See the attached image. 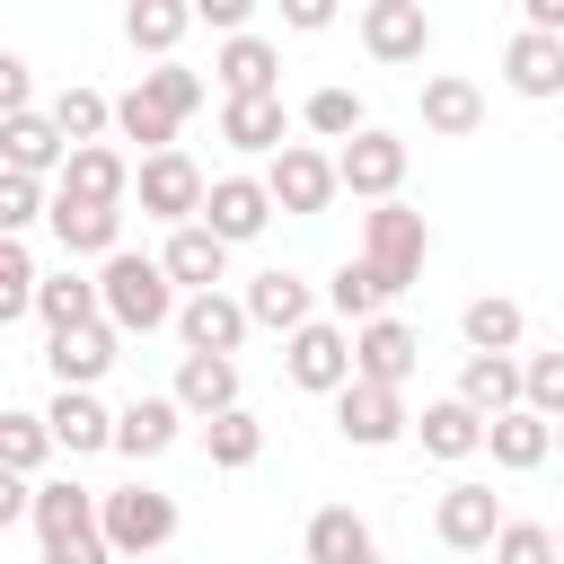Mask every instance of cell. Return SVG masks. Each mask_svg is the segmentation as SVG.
I'll list each match as a JSON object with an SVG mask.
<instances>
[{"instance_id": "1", "label": "cell", "mask_w": 564, "mask_h": 564, "mask_svg": "<svg viewBox=\"0 0 564 564\" xmlns=\"http://www.w3.org/2000/svg\"><path fill=\"white\" fill-rule=\"evenodd\" d=\"M35 555H44V564H106V555H115V538H106V494H88V485H70V476L35 485Z\"/></svg>"}, {"instance_id": "2", "label": "cell", "mask_w": 564, "mask_h": 564, "mask_svg": "<svg viewBox=\"0 0 564 564\" xmlns=\"http://www.w3.org/2000/svg\"><path fill=\"white\" fill-rule=\"evenodd\" d=\"M97 291H106V317L123 326V335H159V326H176V273H167V256H132V247H115V256H97Z\"/></svg>"}, {"instance_id": "3", "label": "cell", "mask_w": 564, "mask_h": 564, "mask_svg": "<svg viewBox=\"0 0 564 564\" xmlns=\"http://www.w3.org/2000/svg\"><path fill=\"white\" fill-rule=\"evenodd\" d=\"M264 185H273V203H282L291 220H317V212L344 194V167H335V150H317V132H308V141H282V150L264 159Z\"/></svg>"}, {"instance_id": "4", "label": "cell", "mask_w": 564, "mask_h": 564, "mask_svg": "<svg viewBox=\"0 0 564 564\" xmlns=\"http://www.w3.org/2000/svg\"><path fill=\"white\" fill-rule=\"evenodd\" d=\"M361 256L397 282V291H414V273H423V256H432V229H423V212H405L397 194H379L370 212H361Z\"/></svg>"}, {"instance_id": "5", "label": "cell", "mask_w": 564, "mask_h": 564, "mask_svg": "<svg viewBox=\"0 0 564 564\" xmlns=\"http://www.w3.org/2000/svg\"><path fill=\"white\" fill-rule=\"evenodd\" d=\"M282 370H291V388L335 397V388L352 379V317H308V326H291V335H282Z\"/></svg>"}, {"instance_id": "6", "label": "cell", "mask_w": 564, "mask_h": 564, "mask_svg": "<svg viewBox=\"0 0 564 564\" xmlns=\"http://www.w3.org/2000/svg\"><path fill=\"white\" fill-rule=\"evenodd\" d=\"M335 432L352 441V449H388V441H405L414 432V414H405V388L397 379H344L335 388Z\"/></svg>"}, {"instance_id": "7", "label": "cell", "mask_w": 564, "mask_h": 564, "mask_svg": "<svg viewBox=\"0 0 564 564\" xmlns=\"http://www.w3.org/2000/svg\"><path fill=\"white\" fill-rule=\"evenodd\" d=\"M132 194H141V212H150V220H167V229H176V220H194V212H203L212 176H203V167H194V159L167 141V150H141V167H132Z\"/></svg>"}, {"instance_id": "8", "label": "cell", "mask_w": 564, "mask_h": 564, "mask_svg": "<svg viewBox=\"0 0 564 564\" xmlns=\"http://www.w3.org/2000/svg\"><path fill=\"white\" fill-rule=\"evenodd\" d=\"M106 538H115V555H159V546H176V502L159 485H115L106 494Z\"/></svg>"}, {"instance_id": "9", "label": "cell", "mask_w": 564, "mask_h": 564, "mask_svg": "<svg viewBox=\"0 0 564 564\" xmlns=\"http://www.w3.org/2000/svg\"><path fill=\"white\" fill-rule=\"evenodd\" d=\"M335 167H344V194H361V203H379V194H397V185H405V167H414V150H405L397 132H379V123H361L352 141H335Z\"/></svg>"}, {"instance_id": "10", "label": "cell", "mask_w": 564, "mask_h": 564, "mask_svg": "<svg viewBox=\"0 0 564 564\" xmlns=\"http://www.w3.org/2000/svg\"><path fill=\"white\" fill-rule=\"evenodd\" d=\"M115 344H123V326H115V317L53 326V344H44V370H53V388H97V379L115 370Z\"/></svg>"}, {"instance_id": "11", "label": "cell", "mask_w": 564, "mask_h": 564, "mask_svg": "<svg viewBox=\"0 0 564 564\" xmlns=\"http://www.w3.org/2000/svg\"><path fill=\"white\" fill-rule=\"evenodd\" d=\"M361 53L370 62H423L432 53V9L423 0H361Z\"/></svg>"}, {"instance_id": "12", "label": "cell", "mask_w": 564, "mask_h": 564, "mask_svg": "<svg viewBox=\"0 0 564 564\" xmlns=\"http://www.w3.org/2000/svg\"><path fill=\"white\" fill-rule=\"evenodd\" d=\"M273 212H282V203H273V185H264V176H212V194H203V212H194V220H212L229 247H247V238H264V229H273Z\"/></svg>"}, {"instance_id": "13", "label": "cell", "mask_w": 564, "mask_h": 564, "mask_svg": "<svg viewBox=\"0 0 564 564\" xmlns=\"http://www.w3.org/2000/svg\"><path fill=\"white\" fill-rule=\"evenodd\" d=\"M247 326H256L247 291L229 300V291L212 282V291H185V300H176V344H203V352H238V344H247Z\"/></svg>"}, {"instance_id": "14", "label": "cell", "mask_w": 564, "mask_h": 564, "mask_svg": "<svg viewBox=\"0 0 564 564\" xmlns=\"http://www.w3.org/2000/svg\"><path fill=\"white\" fill-rule=\"evenodd\" d=\"M502 88L529 97V106L564 97V35H555V26H520V35L502 44Z\"/></svg>"}, {"instance_id": "15", "label": "cell", "mask_w": 564, "mask_h": 564, "mask_svg": "<svg viewBox=\"0 0 564 564\" xmlns=\"http://www.w3.org/2000/svg\"><path fill=\"white\" fill-rule=\"evenodd\" d=\"M194 414H185V397L167 388V397H132L123 414H115V449L132 458V467H150V458H167L176 449V432H185Z\"/></svg>"}, {"instance_id": "16", "label": "cell", "mask_w": 564, "mask_h": 564, "mask_svg": "<svg viewBox=\"0 0 564 564\" xmlns=\"http://www.w3.org/2000/svg\"><path fill=\"white\" fill-rule=\"evenodd\" d=\"M485 449H494V467H502V476H529V467H546V458H555V414H538V405L520 397V405H502V414L485 423Z\"/></svg>"}, {"instance_id": "17", "label": "cell", "mask_w": 564, "mask_h": 564, "mask_svg": "<svg viewBox=\"0 0 564 564\" xmlns=\"http://www.w3.org/2000/svg\"><path fill=\"white\" fill-rule=\"evenodd\" d=\"M494 529H502V494H494V485H449L441 511H432V538H441L449 555H485Z\"/></svg>"}, {"instance_id": "18", "label": "cell", "mask_w": 564, "mask_h": 564, "mask_svg": "<svg viewBox=\"0 0 564 564\" xmlns=\"http://www.w3.org/2000/svg\"><path fill=\"white\" fill-rule=\"evenodd\" d=\"M53 238H62V256H115L123 247V203H88V194H62L53 185Z\"/></svg>"}, {"instance_id": "19", "label": "cell", "mask_w": 564, "mask_h": 564, "mask_svg": "<svg viewBox=\"0 0 564 564\" xmlns=\"http://www.w3.org/2000/svg\"><path fill=\"white\" fill-rule=\"evenodd\" d=\"M414 361H423V335H414L405 317H388V308H379V317H361V326H352V370H361V379H397V388H405V379H414Z\"/></svg>"}, {"instance_id": "20", "label": "cell", "mask_w": 564, "mask_h": 564, "mask_svg": "<svg viewBox=\"0 0 564 564\" xmlns=\"http://www.w3.org/2000/svg\"><path fill=\"white\" fill-rule=\"evenodd\" d=\"M220 141L247 150V159H273L291 141V115H282V88H256V97H220Z\"/></svg>"}, {"instance_id": "21", "label": "cell", "mask_w": 564, "mask_h": 564, "mask_svg": "<svg viewBox=\"0 0 564 564\" xmlns=\"http://www.w3.org/2000/svg\"><path fill=\"white\" fill-rule=\"evenodd\" d=\"M485 405H467V397H432L423 405V423H414V441H423V458H441V467H458V458H476L485 449Z\"/></svg>"}, {"instance_id": "22", "label": "cell", "mask_w": 564, "mask_h": 564, "mask_svg": "<svg viewBox=\"0 0 564 564\" xmlns=\"http://www.w3.org/2000/svg\"><path fill=\"white\" fill-rule=\"evenodd\" d=\"M0 159H9V167H35V176H62V159H70L62 115H53V106H44V115H35V106H18V115L0 123Z\"/></svg>"}, {"instance_id": "23", "label": "cell", "mask_w": 564, "mask_h": 564, "mask_svg": "<svg viewBox=\"0 0 564 564\" xmlns=\"http://www.w3.org/2000/svg\"><path fill=\"white\" fill-rule=\"evenodd\" d=\"M53 185L62 194H88V203H132V159L115 141H70V159H62Z\"/></svg>"}, {"instance_id": "24", "label": "cell", "mask_w": 564, "mask_h": 564, "mask_svg": "<svg viewBox=\"0 0 564 564\" xmlns=\"http://www.w3.org/2000/svg\"><path fill=\"white\" fill-rule=\"evenodd\" d=\"M159 256H167V273H176L185 291H212V282H229V238H220L212 220H176Z\"/></svg>"}, {"instance_id": "25", "label": "cell", "mask_w": 564, "mask_h": 564, "mask_svg": "<svg viewBox=\"0 0 564 564\" xmlns=\"http://www.w3.org/2000/svg\"><path fill=\"white\" fill-rule=\"evenodd\" d=\"M176 397H185L194 423L220 414V405H238V352H203V344H185V352H176Z\"/></svg>"}, {"instance_id": "26", "label": "cell", "mask_w": 564, "mask_h": 564, "mask_svg": "<svg viewBox=\"0 0 564 564\" xmlns=\"http://www.w3.org/2000/svg\"><path fill=\"white\" fill-rule=\"evenodd\" d=\"M300 546H308V564H370V555H379V538H370V520H361L352 502H326V511H308Z\"/></svg>"}, {"instance_id": "27", "label": "cell", "mask_w": 564, "mask_h": 564, "mask_svg": "<svg viewBox=\"0 0 564 564\" xmlns=\"http://www.w3.org/2000/svg\"><path fill=\"white\" fill-rule=\"evenodd\" d=\"M212 79H220V97H256V88H282V53L264 44V35H220V53H212Z\"/></svg>"}, {"instance_id": "28", "label": "cell", "mask_w": 564, "mask_h": 564, "mask_svg": "<svg viewBox=\"0 0 564 564\" xmlns=\"http://www.w3.org/2000/svg\"><path fill=\"white\" fill-rule=\"evenodd\" d=\"M458 397H467V405H485V414H502V405H520V397H529V361L467 344V361H458Z\"/></svg>"}, {"instance_id": "29", "label": "cell", "mask_w": 564, "mask_h": 564, "mask_svg": "<svg viewBox=\"0 0 564 564\" xmlns=\"http://www.w3.org/2000/svg\"><path fill=\"white\" fill-rule=\"evenodd\" d=\"M476 123H485V88H476V79H458V70H432V79H423V132L467 141Z\"/></svg>"}, {"instance_id": "30", "label": "cell", "mask_w": 564, "mask_h": 564, "mask_svg": "<svg viewBox=\"0 0 564 564\" xmlns=\"http://www.w3.org/2000/svg\"><path fill=\"white\" fill-rule=\"evenodd\" d=\"M44 414H53V441H62L70 458H97V449H115V414L97 405V388H62Z\"/></svg>"}, {"instance_id": "31", "label": "cell", "mask_w": 564, "mask_h": 564, "mask_svg": "<svg viewBox=\"0 0 564 564\" xmlns=\"http://www.w3.org/2000/svg\"><path fill=\"white\" fill-rule=\"evenodd\" d=\"M185 26H203V18H194V0H123V44H132V53H150V62H159V53H176V44H185Z\"/></svg>"}, {"instance_id": "32", "label": "cell", "mask_w": 564, "mask_h": 564, "mask_svg": "<svg viewBox=\"0 0 564 564\" xmlns=\"http://www.w3.org/2000/svg\"><path fill=\"white\" fill-rule=\"evenodd\" d=\"M247 308H256V326L291 335V326H308V317H317V291H308L300 273H282V264H273V273H256V282H247Z\"/></svg>"}, {"instance_id": "33", "label": "cell", "mask_w": 564, "mask_h": 564, "mask_svg": "<svg viewBox=\"0 0 564 564\" xmlns=\"http://www.w3.org/2000/svg\"><path fill=\"white\" fill-rule=\"evenodd\" d=\"M203 458H212L220 476L256 467V458H264V423H256L247 405H220V414H203Z\"/></svg>"}, {"instance_id": "34", "label": "cell", "mask_w": 564, "mask_h": 564, "mask_svg": "<svg viewBox=\"0 0 564 564\" xmlns=\"http://www.w3.org/2000/svg\"><path fill=\"white\" fill-rule=\"evenodd\" d=\"M388 300H397V282H388L370 256H344V264H335V282H326V308H335V317H352V326H361V317H379Z\"/></svg>"}, {"instance_id": "35", "label": "cell", "mask_w": 564, "mask_h": 564, "mask_svg": "<svg viewBox=\"0 0 564 564\" xmlns=\"http://www.w3.org/2000/svg\"><path fill=\"white\" fill-rule=\"evenodd\" d=\"M35 317H44V335L53 326H79V317H106V291H97V273H44V291H35Z\"/></svg>"}, {"instance_id": "36", "label": "cell", "mask_w": 564, "mask_h": 564, "mask_svg": "<svg viewBox=\"0 0 564 564\" xmlns=\"http://www.w3.org/2000/svg\"><path fill=\"white\" fill-rule=\"evenodd\" d=\"M458 335H467V344H485V352H520L529 317H520V300H502V291H476V300L458 308Z\"/></svg>"}, {"instance_id": "37", "label": "cell", "mask_w": 564, "mask_h": 564, "mask_svg": "<svg viewBox=\"0 0 564 564\" xmlns=\"http://www.w3.org/2000/svg\"><path fill=\"white\" fill-rule=\"evenodd\" d=\"M300 123H308L317 141H352V132L370 123V106H361L344 79H326V88H308V97H300Z\"/></svg>"}, {"instance_id": "38", "label": "cell", "mask_w": 564, "mask_h": 564, "mask_svg": "<svg viewBox=\"0 0 564 564\" xmlns=\"http://www.w3.org/2000/svg\"><path fill=\"white\" fill-rule=\"evenodd\" d=\"M35 291H44L35 247H26V229H9V238H0V326H9V317H35Z\"/></svg>"}, {"instance_id": "39", "label": "cell", "mask_w": 564, "mask_h": 564, "mask_svg": "<svg viewBox=\"0 0 564 564\" xmlns=\"http://www.w3.org/2000/svg\"><path fill=\"white\" fill-rule=\"evenodd\" d=\"M115 132H123V141H141V150H167V141H176V115L132 79V88L115 97Z\"/></svg>"}, {"instance_id": "40", "label": "cell", "mask_w": 564, "mask_h": 564, "mask_svg": "<svg viewBox=\"0 0 564 564\" xmlns=\"http://www.w3.org/2000/svg\"><path fill=\"white\" fill-rule=\"evenodd\" d=\"M44 449H62V441H53V414H0V467L35 476Z\"/></svg>"}, {"instance_id": "41", "label": "cell", "mask_w": 564, "mask_h": 564, "mask_svg": "<svg viewBox=\"0 0 564 564\" xmlns=\"http://www.w3.org/2000/svg\"><path fill=\"white\" fill-rule=\"evenodd\" d=\"M141 88H150V97H159V106H167V115H176V123H185V115H194V106H203V97H212V88H203V70H185V62H176V53H159V62H150V70H141Z\"/></svg>"}, {"instance_id": "42", "label": "cell", "mask_w": 564, "mask_h": 564, "mask_svg": "<svg viewBox=\"0 0 564 564\" xmlns=\"http://www.w3.org/2000/svg\"><path fill=\"white\" fill-rule=\"evenodd\" d=\"M53 115H62L70 141H106V132H115V97H97V88H79V79L53 97Z\"/></svg>"}, {"instance_id": "43", "label": "cell", "mask_w": 564, "mask_h": 564, "mask_svg": "<svg viewBox=\"0 0 564 564\" xmlns=\"http://www.w3.org/2000/svg\"><path fill=\"white\" fill-rule=\"evenodd\" d=\"M53 203H44V176L35 167H0V229H35Z\"/></svg>"}, {"instance_id": "44", "label": "cell", "mask_w": 564, "mask_h": 564, "mask_svg": "<svg viewBox=\"0 0 564 564\" xmlns=\"http://www.w3.org/2000/svg\"><path fill=\"white\" fill-rule=\"evenodd\" d=\"M494 555H502V564H546V555H564V546H555V529H538V520H502V529H494Z\"/></svg>"}, {"instance_id": "45", "label": "cell", "mask_w": 564, "mask_h": 564, "mask_svg": "<svg viewBox=\"0 0 564 564\" xmlns=\"http://www.w3.org/2000/svg\"><path fill=\"white\" fill-rule=\"evenodd\" d=\"M529 405L564 414V352H529Z\"/></svg>"}, {"instance_id": "46", "label": "cell", "mask_w": 564, "mask_h": 564, "mask_svg": "<svg viewBox=\"0 0 564 564\" xmlns=\"http://www.w3.org/2000/svg\"><path fill=\"white\" fill-rule=\"evenodd\" d=\"M0 106H9V115L35 106V70H26V53H0Z\"/></svg>"}, {"instance_id": "47", "label": "cell", "mask_w": 564, "mask_h": 564, "mask_svg": "<svg viewBox=\"0 0 564 564\" xmlns=\"http://www.w3.org/2000/svg\"><path fill=\"white\" fill-rule=\"evenodd\" d=\"M335 9H344V0H282V26H291V35H326Z\"/></svg>"}, {"instance_id": "48", "label": "cell", "mask_w": 564, "mask_h": 564, "mask_svg": "<svg viewBox=\"0 0 564 564\" xmlns=\"http://www.w3.org/2000/svg\"><path fill=\"white\" fill-rule=\"evenodd\" d=\"M194 18H203V26H220V35H238V26L256 18V0H194Z\"/></svg>"}, {"instance_id": "49", "label": "cell", "mask_w": 564, "mask_h": 564, "mask_svg": "<svg viewBox=\"0 0 564 564\" xmlns=\"http://www.w3.org/2000/svg\"><path fill=\"white\" fill-rule=\"evenodd\" d=\"M520 26H555L564 35V0H520Z\"/></svg>"}, {"instance_id": "50", "label": "cell", "mask_w": 564, "mask_h": 564, "mask_svg": "<svg viewBox=\"0 0 564 564\" xmlns=\"http://www.w3.org/2000/svg\"><path fill=\"white\" fill-rule=\"evenodd\" d=\"M555 449H564V414H555Z\"/></svg>"}, {"instance_id": "51", "label": "cell", "mask_w": 564, "mask_h": 564, "mask_svg": "<svg viewBox=\"0 0 564 564\" xmlns=\"http://www.w3.org/2000/svg\"><path fill=\"white\" fill-rule=\"evenodd\" d=\"M555 546H564V529H555Z\"/></svg>"}]
</instances>
